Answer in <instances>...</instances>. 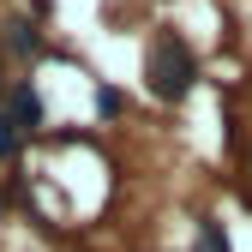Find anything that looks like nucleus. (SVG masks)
I'll return each mask as SVG.
<instances>
[{
	"mask_svg": "<svg viewBox=\"0 0 252 252\" xmlns=\"http://www.w3.org/2000/svg\"><path fill=\"white\" fill-rule=\"evenodd\" d=\"M144 84L156 102H186L198 84V54L186 36H174V30H156L150 48H144Z\"/></svg>",
	"mask_w": 252,
	"mask_h": 252,
	"instance_id": "obj_1",
	"label": "nucleus"
},
{
	"mask_svg": "<svg viewBox=\"0 0 252 252\" xmlns=\"http://www.w3.org/2000/svg\"><path fill=\"white\" fill-rule=\"evenodd\" d=\"M6 48H12L18 60H36V54H42V36H36V24H30V18H6Z\"/></svg>",
	"mask_w": 252,
	"mask_h": 252,
	"instance_id": "obj_3",
	"label": "nucleus"
},
{
	"mask_svg": "<svg viewBox=\"0 0 252 252\" xmlns=\"http://www.w3.org/2000/svg\"><path fill=\"white\" fill-rule=\"evenodd\" d=\"M192 252H234L216 216H198V234H192Z\"/></svg>",
	"mask_w": 252,
	"mask_h": 252,
	"instance_id": "obj_4",
	"label": "nucleus"
},
{
	"mask_svg": "<svg viewBox=\"0 0 252 252\" xmlns=\"http://www.w3.org/2000/svg\"><path fill=\"white\" fill-rule=\"evenodd\" d=\"M246 162H252V150H246Z\"/></svg>",
	"mask_w": 252,
	"mask_h": 252,
	"instance_id": "obj_6",
	"label": "nucleus"
},
{
	"mask_svg": "<svg viewBox=\"0 0 252 252\" xmlns=\"http://www.w3.org/2000/svg\"><path fill=\"white\" fill-rule=\"evenodd\" d=\"M6 120H12L18 132L30 138V132L42 126V96H36L30 84H12V90H6Z\"/></svg>",
	"mask_w": 252,
	"mask_h": 252,
	"instance_id": "obj_2",
	"label": "nucleus"
},
{
	"mask_svg": "<svg viewBox=\"0 0 252 252\" xmlns=\"http://www.w3.org/2000/svg\"><path fill=\"white\" fill-rule=\"evenodd\" d=\"M18 144H24V132L6 120V108H0V156H18Z\"/></svg>",
	"mask_w": 252,
	"mask_h": 252,
	"instance_id": "obj_5",
	"label": "nucleus"
}]
</instances>
